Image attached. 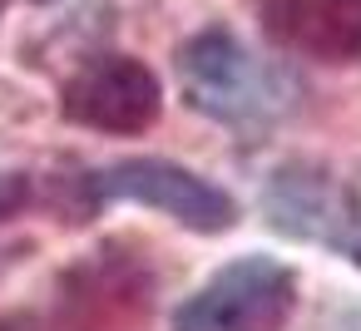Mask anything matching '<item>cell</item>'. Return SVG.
I'll list each match as a JSON object with an SVG mask.
<instances>
[{
  "instance_id": "obj_1",
  "label": "cell",
  "mask_w": 361,
  "mask_h": 331,
  "mask_svg": "<svg viewBox=\"0 0 361 331\" xmlns=\"http://www.w3.org/2000/svg\"><path fill=\"white\" fill-rule=\"evenodd\" d=\"M178 80H183V99L188 109L233 124V129H267L282 114L297 109V80L272 65L257 60L238 35L228 30H203L178 50Z\"/></svg>"
},
{
  "instance_id": "obj_2",
  "label": "cell",
  "mask_w": 361,
  "mask_h": 331,
  "mask_svg": "<svg viewBox=\"0 0 361 331\" xmlns=\"http://www.w3.org/2000/svg\"><path fill=\"white\" fill-rule=\"evenodd\" d=\"M262 213L282 237L317 242L361 267V193L322 163H282L262 183Z\"/></svg>"
},
{
  "instance_id": "obj_3",
  "label": "cell",
  "mask_w": 361,
  "mask_h": 331,
  "mask_svg": "<svg viewBox=\"0 0 361 331\" xmlns=\"http://www.w3.org/2000/svg\"><path fill=\"white\" fill-rule=\"evenodd\" d=\"M297 306L292 267L272 257H243L208 277L178 311L173 331H282Z\"/></svg>"
},
{
  "instance_id": "obj_4",
  "label": "cell",
  "mask_w": 361,
  "mask_h": 331,
  "mask_svg": "<svg viewBox=\"0 0 361 331\" xmlns=\"http://www.w3.org/2000/svg\"><path fill=\"white\" fill-rule=\"evenodd\" d=\"M90 193L94 198H119V203L159 208L178 227H193V232H228L238 223V203L218 183H208L193 168H178L169 158H124V163H109L104 173L90 178Z\"/></svg>"
},
{
  "instance_id": "obj_5",
  "label": "cell",
  "mask_w": 361,
  "mask_h": 331,
  "mask_svg": "<svg viewBox=\"0 0 361 331\" xmlns=\"http://www.w3.org/2000/svg\"><path fill=\"white\" fill-rule=\"evenodd\" d=\"M65 119L99 134H144L159 119V80L134 55H99L65 85Z\"/></svg>"
},
{
  "instance_id": "obj_6",
  "label": "cell",
  "mask_w": 361,
  "mask_h": 331,
  "mask_svg": "<svg viewBox=\"0 0 361 331\" xmlns=\"http://www.w3.org/2000/svg\"><path fill=\"white\" fill-rule=\"evenodd\" d=\"M257 15L272 45L302 60H361V0H257Z\"/></svg>"
},
{
  "instance_id": "obj_7",
  "label": "cell",
  "mask_w": 361,
  "mask_h": 331,
  "mask_svg": "<svg viewBox=\"0 0 361 331\" xmlns=\"http://www.w3.org/2000/svg\"><path fill=\"white\" fill-rule=\"evenodd\" d=\"M25 198H30V188H25V178H20V173H0V218L16 213Z\"/></svg>"
},
{
  "instance_id": "obj_8",
  "label": "cell",
  "mask_w": 361,
  "mask_h": 331,
  "mask_svg": "<svg viewBox=\"0 0 361 331\" xmlns=\"http://www.w3.org/2000/svg\"><path fill=\"white\" fill-rule=\"evenodd\" d=\"M0 331H40L35 321H0Z\"/></svg>"
},
{
  "instance_id": "obj_9",
  "label": "cell",
  "mask_w": 361,
  "mask_h": 331,
  "mask_svg": "<svg viewBox=\"0 0 361 331\" xmlns=\"http://www.w3.org/2000/svg\"><path fill=\"white\" fill-rule=\"evenodd\" d=\"M0 11H6V0H0Z\"/></svg>"
}]
</instances>
